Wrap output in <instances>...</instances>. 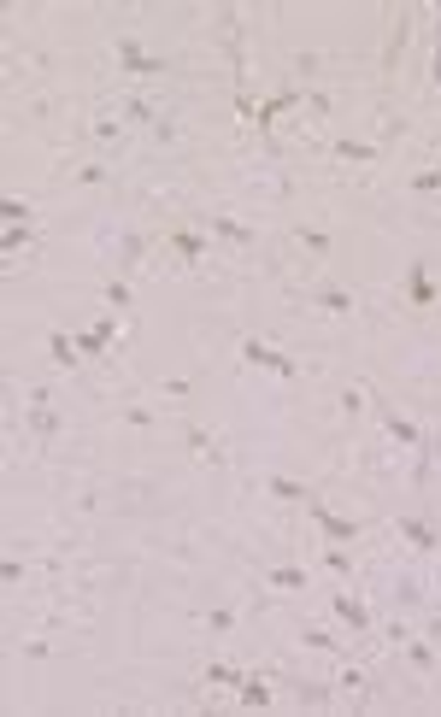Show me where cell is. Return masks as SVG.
<instances>
[{
	"mask_svg": "<svg viewBox=\"0 0 441 717\" xmlns=\"http://www.w3.org/2000/svg\"><path fill=\"white\" fill-rule=\"evenodd\" d=\"M241 353H248V358H253V365H265V370H283V377H288V370H294V365H288V358H283V353H271V347H259V341H248V347H241Z\"/></svg>",
	"mask_w": 441,
	"mask_h": 717,
	"instance_id": "cell-1",
	"label": "cell"
},
{
	"mask_svg": "<svg viewBox=\"0 0 441 717\" xmlns=\"http://www.w3.org/2000/svg\"><path fill=\"white\" fill-rule=\"evenodd\" d=\"M124 65H136V71H159V65H153V59H147V53H141V47H136V42H124Z\"/></svg>",
	"mask_w": 441,
	"mask_h": 717,
	"instance_id": "cell-3",
	"label": "cell"
},
{
	"mask_svg": "<svg viewBox=\"0 0 441 717\" xmlns=\"http://www.w3.org/2000/svg\"><path fill=\"white\" fill-rule=\"evenodd\" d=\"M312 512H318V524H324V529H329V535H336V541H347V535H353V524H341V517H329L324 506H312Z\"/></svg>",
	"mask_w": 441,
	"mask_h": 717,
	"instance_id": "cell-2",
	"label": "cell"
}]
</instances>
